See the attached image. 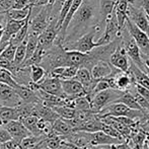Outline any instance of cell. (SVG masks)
Here are the masks:
<instances>
[{"instance_id": "obj_5", "label": "cell", "mask_w": 149, "mask_h": 149, "mask_svg": "<svg viewBox=\"0 0 149 149\" xmlns=\"http://www.w3.org/2000/svg\"><path fill=\"white\" fill-rule=\"evenodd\" d=\"M100 116H114V117H128L131 119H138L143 116L142 111L130 109L122 102H113L104 107L98 113Z\"/></svg>"}, {"instance_id": "obj_31", "label": "cell", "mask_w": 149, "mask_h": 149, "mask_svg": "<svg viewBox=\"0 0 149 149\" xmlns=\"http://www.w3.org/2000/svg\"><path fill=\"white\" fill-rule=\"evenodd\" d=\"M38 36H28V40H26V57H24V61L29 60L33 56V54L35 53L36 49L38 47Z\"/></svg>"}, {"instance_id": "obj_6", "label": "cell", "mask_w": 149, "mask_h": 149, "mask_svg": "<svg viewBox=\"0 0 149 149\" xmlns=\"http://www.w3.org/2000/svg\"><path fill=\"white\" fill-rule=\"evenodd\" d=\"M125 26H127L129 35L135 41V43L137 44L142 55H149V36L146 33H144L143 31L140 30V29H138L129 19V17H127V19H126Z\"/></svg>"}, {"instance_id": "obj_30", "label": "cell", "mask_w": 149, "mask_h": 149, "mask_svg": "<svg viewBox=\"0 0 149 149\" xmlns=\"http://www.w3.org/2000/svg\"><path fill=\"white\" fill-rule=\"evenodd\" d=\"M43 140L42 135H30L28 137L24 138L20 141V147L22 149H33L37 147L38 144H40Z\"/></svg>"}, {"instance_id": "obj_33", "label": "cell", "mask_w": 149, "mask_h": 149, "mask_svg": "<svg viewBox=\"0 0 149 149\" xmlns=\"http://www.w3.org/2000/svg\"><path fill=\"white\" fill-rule=\"evenodd\" d=\"M16 47H17V46L13 45V44H11V43H8V45L6 46V47L4 48L3 51H2L1 55H0V57L5 58V59L10 60V61H13Z\"/></svg>"}, {"instance_id": "obj_27", "label": "cell", "mask_w": 149, "mask_h": 149, "mask_svg": "<svg viewBox=\"0 0 149 149\" xmlns=\"http://www.w3.org/2000/svg\"><path fill=\"white\" fill-rule=\"evenodd\" d=\"M52 109L55 111L56 114H57L60 118L65 119V120L73 119L75 117V114H76V110L68 106H56V107H53Z\"/></svg>"}, {"instance_id": "obj_17", "label": "cell", "mask_w": 149, "mask_h": 149, "mask_svg": "<svg viewBox=\"0 0 149 149\" xmlns=\"http://www.w3.org/2000/svg\"><path fill=\"white\" fill-rule=\"evenodd\" d=\"M131 0H117L114 8V13L116 15L119 28L123 30L125 26L126 19L128 17V7Z\"/></svg>"}, {"instance_id": "obj_3", "label": "cell", "mask_w": 149, "mask_h": 149, "mask_svg": "<svg viewBox=\"0 0 149 149\" xmlns=\"http://www.w3.org/2000/svg\"><path fill=\"white\" fill-rule=\"evenodd\" d=\"M51 11L52 6L47 4V5L43 6L37 14H35L33 16H30L28 35L39 37L47 28L51 20Z\"/></svg>"}, {"instance_id": "obj_43", "label": "cell", "mask_w": 149, "mask_h": 149, "mask_svg": "<svg viewBox=\"0 0 149 149\" xmlns=\"http://www.w3.org/2000/svg\"><path fill=\"white\" fill-rule=\"evenodd\" d=\"M2 35H3V30H0V42H1L2 39Z\"/></svg>"}, {"instance_id": "obj_21", "label": "cell", "mask_w": 149, "mask_h": 149, "mask_svg": "<svg viewBox=\"0 0 149 149\" xmlns=\"http://www.w3.org/2000/svg\"><path fill=\"white\" fill-rule=\"evenodd\" d=\"M52 126H53L54 132H55L57 135H60V136L67 135V134L73 132L72 128H71L70 124L68 123V121L65 119L60 118V117L53 122Z\"/></svg>"}, {"instance_id": "obj_13", "label": "cell", "mask_w": 149, "mask_h": 149, "mask_svg": "<svg viewBox=\"0 0 149 149\" xmlns=\"http://www.w3.org/2000/svg\"><path fill=\"white\" fill-rule=\"evenodd\" d=\"M124 48H125V51H126V54H127L128 58L131 59L132 63H134V64L139 67L141 70L145 71V72L147 73L145 65H144L143 60H142L141 52H140L139 47H138L137 44L135 43V41H134L132 38H130Z\"/></svg>"}, {"instance_id": "obj_2", "label": "cell", "mask_w": 149, "mask_h": 149, "mask_svg": "<svg viewBox=\"0 0 149 149\" xmlns=\"http://www.w3.org/2000/svg\"><path fill=\"white\" fill-rule=\"evenodd\" d=\"M100 31H102L100 24L97 22L93 26H91L84 35H82L80 38H78L76 41L66 44L63 47L67 51H78L81 52V53H88L91 50H93L94 48L100 47V45L96 42H94L93 39Z\"/></svg>"}, {"instance_id": "obj_35", "label": "cell", "mask_w": 149, "mask_h": 149, "mask_svg": "<svg viewBox=\"0 0 149 149\" xmlns=\"http://www.w3.org/2000/svg\"><path fill=\"white\" fill-rule=\"evenodd\" d=\"M0 67L10 71L12 75L15 73V71L17 70V68H18V66H16V65L14 64L13 61L7 60V59H5V58H2V57H0Z\"/></svg>"}, {"instance_id": "obj_28", "label": "cell", "mask_w": 149, "mask_h": 149, "mask_svg": "<svg viewBox=\"0 0 149 149\" xmlns=\"http://www.w3.org/2000/svg\"><path fill=\"white\" fill-rule=\"evenodd\" d=\"M31 5H33V4H31ZM31 5L29 6V7L22 8V9H9V10H7V11H5L6 16H7V18H10V19H15V20L24 19V18L29 15V13H30Z\"/></svg>"}, {"instance_id": "obj_4", "label": "cell", "mask_w": 149, "mask_h": 149, "mask_svg": "<svg viewBox=\"0 0 149 149\" xmlns=\"http://www.w3.org/2000/svg\"><path fill=\"white\" fill-rule=\"evenodd\" d=\"M124 91L115 88H108L102 90L93 95V97L90 100V110L94 112L95 114H98L102 109L109 106L110 104H113L122 95Z\"/></svg>"}, {"instance_id": "obj_1", "label": "cell", "mask_w": 149, "mask_h": 149, "mask_svg": "<svg viewBox=\"0 0 149 149\" xmlns=\"http://www.w3.org/2000/svg\"><path fill=\"white\" fill-rule=\"evenodd\" d=\"M98 0H82L66 30L63 46L76 41L100 22Z\"/></svg>"}, {"instance_id": "obj_40", "label": "cell", "mask_w": 149, "mask_h": 149, "mask_svg": "<svg viewBox=\"0 0 149 149\" xmlns=\"http://www.w3.org/2000/svg\"><path fill=\"white\" fill-rule=\"evenodd\" d=\"M8 43H9V41H1L0 42V55H1V53L4 50V48L8 45Z\"/></svg>"}, {"instance_id": "obj_11", "label": "cell", "mask_w": 149, "mask_h": 149, "mask_svg": "<svg viewBox=\"0 0 149 149\" xmlns=\"http://www.w3.org/2000/svg\"><path fill=\"white\" fill-rule=\"evenodd\" d=\"M123 43L115 50L112 53V55L109 58V62L111 63L113 67L119 69L120 71L123 72H128L130 67L129 58H128L127 54H126L125 48L123 47Z\"/></svg>"}, {"instance_id": "obj_8", "label": "cell", "mask_w": 149, "mask_h": 149, "mask_svg": "<svg viewBox=\"0 0 149 149\" xmlns=\"http://www.w3.org/2000/svg\"><path fill=\"white\" fill-rule=\"evenodd\" d=\"M3 128L10 134L12 140L15 143H20L24 138L31 135V133L26 128V126L19 121V120H13V121L6 122Z\"/></svg>"}, {"instance_id": "obj_9", "label": "cell", "mask_w": 149, "mask_h": 149, "mask_svg": "<svg viewBox=\"0 0 149 149\" xmlns=\"http://www.w3.org/2000/svg\"><path fill=\"white\" fill-rule=\"evenodd\" d=\"M37 86L38 88L43 89L44 91L48 92L50 94L60 96V97H66V95L63 92L61 80L59 78H57V77L46 75L43 80H41L39 83H37Z\"/></svg>"}, {"instance_id": "obj_14", "label": "cell", "mask_w": 149, "mask_h": 149, "mask_svg": "<svg viewBox=\"0 0 149 149\" xmlns=\"http://www.w3.org/2000/svg\"><path fill=\"white\" fill-rule=\"evenodd\" d=\"M115 69L117 68L113 67L109 61L100 60L91 67L90 73H91L92 78L95 79V80H100V79L106 78V77L110 76L115 71Z\"/></svg>"}, {"instance_id": "obj_46", "label": "cell", "mask_w": 149, "mask_h": 149, "mask_svg": "<svg viewBox=\"0 0 149 149\" xmlns=\"http://www.w3.org/2000/svg\"><path fill=\"white\" fill-rule=\"evenodd\" d=\"M0 106H1V104H0Z\"/></svg>"}, {"instance_id": "obj_29", "label": "cell", "mask_w": 149, "mask_h": 149, "mask_svg": "<svg viewBox=\"0 0 149 149\" xmlns=\"http://www.w3.org/2000/svg\"><path fill=\"white\" fill-rule=\"evenodd\" d=\"M71 108L75 109L77 111L82 110H90V100L86 95L77 96L72 98L71 102Z\"/></svg>"}, {"instance_id": "obj_22", "label": "cell", "mask_w": 149, "mask_h": 149, "mask_svg": "<svg viewBox=\"0 0 149 149\" xmlns=\"http://www.w3.org/2000/svg\"><path fill=\"white\" fill-rule=\"evenodd\" d=\"M40 118L36 115H29L26 117H22L19 121L26 126V128L31 132L33 135H41L38 130V122Z\"/></svg>"}, {"instance_id": "obj_38", "label": "cell", "mask_w": 149, "mask_h": 149, "mask_svg": "<svg viewBox=\"0 0 149 149\" xmlns=\"http://www.w3.org/2000/svg\"><path fill=\"white\" fill-rule=\"evenodd\" d=\"M135 86H136V92L139 93L140 95L143 96L145 100H147L149 102V88H146V87L139 84H136V83H135Z\"/></svg>"}, {"instance_id": "obj_20", "label": "cell", "mask_w": 149, "mask_h": 149, "mask_svg": "<svg viewBox=\"0 0 149 149\" xmlns=\"http://www.w3.org/2000/svg\"><path fill=\"white\" fill-rule=\"evenodd\" d=\"M116 1L117 0H98V9L102 22H106L107 18L114 12Z\"/></svg>"}, {"instance_id": "obj_18", "label": "cell", "mask_w": 149, "mask_h": 149, "mask_svg": "<svg viewBox=\"0 0 149 149\" xmlns=\"http://www.w3.org/2000/svg\"><path fill=\"white\" fill-rule=\"evenodd\" d=\"M128 72L131 74L134 82L136 81V84L142 85V86L149 88V75L145 71L141 70L138 66H136L134 63H132L129 67Z\"/></svg>"}, {"instance_id": "obj_23", "label": "cell", "mask_w": 149, "mask_h": 149, "mask_svg": "<svg viewBox=\"0 0 149 149\" xmlns=\"http://www.w3.org/2000/svg\"><path fill=\"white\" fill-rule=\"evenodd\" d=\"M114 102H122V104L129 107L130 109H133V110H137V111H142V109L140 108V106L138 104V102H136L135 97H134V95L131 92L124 91L123 93H122V95Z\"/></svg>"}, {"instance_id": "obj_42", "label": "cell", "mask_w": 149, "mask_h": 149, "mask_svg": "<svg viewBox=\"0 0 149 149\" xmlns=\"http://www.w3.org/2000/svg\"><path fill=\"white\" fill-rule=\"evenodd\" d=\"M4 124H5V122L3 121V120L1 119V117H0V128H2L4 126Z\"/></svg>"}, {"instance_id": "obj_41", "label": "cell", "mask_w": 149, "mask_h": 149, "mask_svg": "<svg viewBox=\"0 0 149 149\" xmlns=\"http://www.w3.org/2000/svg\"><path fill=\"white\" fill-rule=\"evenodd\" d=\"M143 56H144V61H143V63H144V65H145L146 70H148V71H149V55H147V56L143 55Z\"/></svg>"}, {"instance_id": "obj_7", "label": "cell", "mask_w": 149, "mask_h": 149, "mask_svg": "<svg viewBox=\"0 0 149 149\" xmlns=\"http://www.w3.org/2000/svg\"><path fill=\"white\" fill-rule=\"evenodd\" d=\"M131 1L128 7V17L138 29H140L149 36V19L147 15L144 12L143 8L135 7L131 3Z\"/></svg>"}, {"instance_id": "obj_34", "label": "cell", "mask_w": 149, "mask_h": 149, "mask_svg": "<svg viewBox=\"0 0 149 149\" xmlns=\"http://www.w3.org/2000/svg\"><path fill=\"white\" fill-rule=\"evenodd\" d=\"M102 131L104 132V133L108 134V135L112 136V137H114V138H117V139H120V140H123V136L121 135V133H120V132L117 131V130L115 129L113 126L104 123V122H102Z\"/></svg>"}, {"instance_id": "obj_36", "label": "cell", "mask_w": 149, "mask_h": 149, "mask_svg": "<svg viewBox=\"0 0 149 149\" xmlns=\"http://www.w3.org/2000/svg\"><path fill=\"white\" fill-rule=\"evenodd\" d=\"M134 97H135L136 102H138V104L140 106V108L142 109V111H148L149 112V102L147 100H145V98L143 97V96H141L139 93H137L136 92V94H133Z\"/></svg>"}, {"instance_id": "obj_12", "label": "cell", "mask_w": 149, "mask_h": 149, "mask_svg": "<svg viewBox=\"0 0 149 149\" xmlns=\"http://www.w3.org/2000/svg\"><path fill=\"white\" fill-rule=\"evenodd\" d=\"M60 80H61L63 92H64V94L67 97L74 98L77 97V96L86 95L84 87H83V85L78 80H76L74 78L60 79Z\"/></svg>"}, {"instance_id": "obj_44", "label": "cell", "mask_w": 149, "mask_h": 149, "mask_svg": "<svg viewBox=\"0 0 149 149\" xmlns=\"http://www.w3.org/2000/svg\"><path fill=\"white\" fill-rule=\"evenodd\" d=\"M147 144H148V148H149V141H148V143H147Z\"/></svg>"}, {"instance_id": "obj_45", "label": "cell", "mask_w": 149, "mask_h": 149, "mask_svg": "<svg viewBox=\"0 0 149 149\" xmlns=\"http://www.w3.org/2000/svg\"><path fill=\"white\" fill-rule=\"evenodd\" d=\"M41 149H45V148H41Z\"/></svg>"}, {"instance_id": "obj_25", "label": "cell", "mask_w": 149, "mask_h": 149, "mask_svg": "<svg viewBox=\"0 0 149 149\" xmlns=\"http://www.w3.org/2000/svg\"><path fill=\"white\" fill-rule=\"evenodd\" d=\"M29 20H30V18H29L28 20H26V22L24 24V26H22V29H20L19 31H17L16 33H14L13 36H12L11 38H10L9 40V43L13 44V45L15 46H18L19 44H22V42L24 41V40L28 39V31H29Z\"/></svg>"}, {"instance_id": "obj_26", "label": "cell", "mask_w": 149, "mask_h": 149, "mask_svg": "<svg viewBox=\"0 0 149 149\" xmlns=\"http://www.w3.org/2000/svg\"><path fill=\"white\" fill-rule=\"evenodd\" d=\"M0 82L9 85L14 89H17L20 86V84H18L15 79H14L11 72L4 68H1V67H0Z\"/></svg>"}, {"instance_id": "obj_39", "label": "cell", "mask_w": 149, "mask_h": 149, "mask_svg": "<svg viewBox=\"0 0 149 149\" xmlns=\"http://www.w3.org/2000/svg\"><path fill=\"white\" fill-rule=\"evenodd\" d=\"M123 143L124 142L119 143V144H113L112 149H130V147L127 145V144H123Z\"/></svg>"}, {"instance_id": "obj_32", "label": "cell", "mask_w": 149, "mask_h": 149, "mask_svg": "<svg viewBox=\"0 0 149 149\" xmlns=\"http://www.w3.org/2000/svg\"><path fill=\"white\" fill-rule=\"evenodd\" d=\"M28 40V39H26ZM26 40H24L22 44L16 47L15 50V54H14V58H13V63L16 66H19L24 60L26 57Z\"/></svg>"}, {"instance_id": "obj_19", "label": "cell", "mask_w": 149, "mask_h": 149, "mask_svg": "<svg viewBox=\"0 0 149 149\" xmlns=\"http://www.w3.org/2000/svg\"><path fill=\"white\" fill-rule=\"evenodd\" d=\"M0 117L6 123V122L13 121V120H19L22 114H20L18 107L0 106Z\"/></svg>"}, {"instance_id": "obj_16", "label": "cell", "mask_w": 149, "mask_h": 149, "mask_svg": "<svg viewBox=\"0 0 149 149\" xmlns=\"http://www.w3.org/2000/svg\"><path fill=\"white\" fill-rule=\"evenodd\" d=\"M31 16V10L29 15L26 16L24 19L22 20H15V19H10V18H7V22H6V24L3 29V35H2V39L1 41H9L10 38L16 33L20 29L24 26V24L26 22V20L30 18Z\"/></svg>"}, {"instance_id": "obj_37", "label": "cell", "mask_w": 149, "mask_h": 149, "mask_svg": "<svg viewBox=\"0 0 149 149\" xmlns=\"http://www.w3.org/2000/svg\"><path fill=\"white\" fill-rule=\"evenodd\" d=\"M66 1V0H55L52 6V11H51V18L58 17V14L61 9V6L63 5V3Z\"/></svg>"}, {"instance_id": "obj_15", "label": "cell", "mask_w": 149, "mask_h": 149, "mask_svg": "<svg viewBox=\"0 0 149 149\" xmlns=\"http://www.w3.org/2000/svg\"><path fill=\"white\" fill-rule=\"evenodd\" d=\"M123 140L117 139L108 134L104 133L102 131H97L90 133V143L91 146H102V145H113V144H119L122 143Z\"/></svg>"}, {"instance_id": "obj_10", "label": "cell", "mask_w": 149, "mask_h": 149, "mask_svg": "<svg viewBox=\"0 0 149 149\" xmlns=\"http://www.w3.org/2000/svg\"><path fill=\"white\" fill-rule=\"evenodd\" d=\"M0 104L6 107H18L22 104V100L15 89L0 82Z\"/></svg>"}, {"instance_id": "obj_24", "label": "cell", "mask_w": 149, "mask_h": 149, "mask_svg": "<svg viewBox=\"0 0 149 149\" xmlns=\"http://www.w3.org/2000/svg\"><path fill=\"white\" fill-rule=\"evenodd\" d=\"M46 75H47V72L41 65L36 64L30 66V76L33 83H36V84L39 83L41 80H43Z\"/></svg>"}]
</instances>
